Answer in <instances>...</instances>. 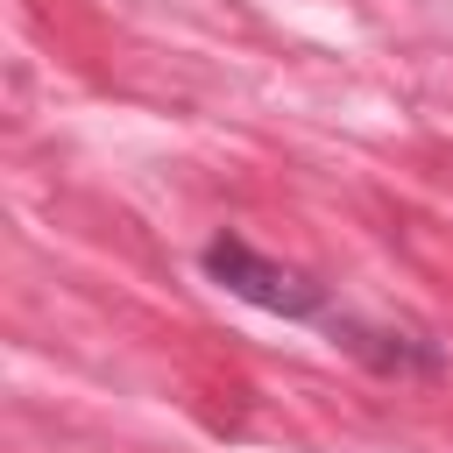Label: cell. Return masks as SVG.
I'll return each mask as SVG.
<instances>
[{
  "mask_svg": "<svg viewBox=\"0 0 453 453\" xmlns=\"http://www.w3.org/2000/svg\"><path fill=\"white\" fill-rule=\"evenodd\" d=\"M205 276L226 290V297H241V304H255V311H276V319H297V326H319L326 311H333V297H326V283H311L304 269H290V262H276V255H262L255 241H241V234H219V241H205Z\"/></svg>",
  "mask_w": 453,
  "mask_h": 453,
  "instance_id": "obj_1",
  "label": "cell"
},
{
  "mask_svg": "<svg viewBox=\"0 0 453 453\" xmlns=\"http://www.w3.org/2000/svg\"><path fill=\"white\" fill-rule=\"evenodd\" d=\"M319 333L333 347H347L361 368L375 375H396V382H439L446 375V347L432 333H411V326H382V319H354V311H326Z\"/></svg>",
  "mask_w": 453,
  "mask_h": 453,
  "instance_id": "obj_2",
  "label": "cell"
}]
</instances>
